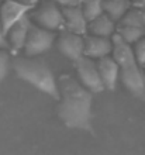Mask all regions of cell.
<instances>
[{"instance_id":"6da1fadb","label":"cell","mask_w":145,"mask_h":155,"mask_svg":"<svg viewBox=\"0 0 145 155\" xmlns=\"http://www.w3.org/2000/svg\"><path fill=\"white\" fill-rule=\"evenodd\" d=\"M58 116L69 128H77L93 133L92 103L93 93L81 85V82L69 74L61 75L58 79Z\"/></svg>"},{"instance_id":"7a4b0ae2","label":"cell","mask_w":145,"mask_h":155,"mask_svg":"<svg viewBox=\"0 0 145 155\" xmlns=\"http://www.w3.org/2000/svg\"><path fill=\"white\" fill-rule=\"evenodd\" d=\"M12 66L21 81L32 85L49 97L59 99L58 81L45 59L38 57H16L12 61Z\"/></svg>"},{"instance_id":"3957f363","label":"cell","mask_w":145,"mask_h":155,"mask_svg":"<svg viewBox=\"0 0 145 155\" xmlns=\"http://www.w3.org/2000/svg\"><path fill=\"white\" fill-rule=\"evenodd\" d=\"M113 42V58L118 65V78L123 85L138 97L145 102V75L140 69V64L135 59L131 45L125 44L118 34L111 35Z\"/></svg>"},{"instance_id":"277c9868","label":"cell","mask_w":145,"mask_h":155,"mask_svg":"<svg viewBox=\"0 0 145 155\" xmlns=\"http://www.w3.org/2000/svg\"><path fill=\"white\" fill-rule=\"evenodd\" d=\"M28 16L35 25L41 27V28L49 30V31L59 30L64 27L62 8L54 0H44Z\"/></svg>"},{"instance_id":"5b68a950","label":"cell","mask_w":145,"mask_h":155,"mask_svg":"<svg viewBox=\"0 0 145 155\" xmlns=\"http://www.w3.org/2000/svg\"><path fill=\"white\" fill-rule=\"evenodd\" d=\"M55 40H57V35L54 31L41 28L34 23H31L24 48H23L25 57H38L41 54L49 51L52 48Z\"/></svg>"},{"instance_id":"8992f818","label":"cell","mask_w":145,"mask_h":155,"mask_svg":"<svg viewBox=\"0 0 145 155\" xmlns=\"http://www.w3.org/2000/svg\"><path fill=\"white\" fill-rule=\"evenodd\" d=\"M75 69L79 76L81 85L86 87L90 93H100L104 90L103 82L97 71V64L93 59L87 57H81L75 61Z\"/></svg>"},{"instance_id":"52a82bcc","label":"cell","mask_w":145,"mask_h":155,"mask_svg":"<svg viewBox=\"0 0 145 155\" xmlns=\"http://www.w3.org/2000/svg\"><path fill=\"white\" fill-rule=\"evenodd\" d=\"M34 7L31 4H25L17 0H4L0 6V25L4 34L16 24L18 20H21L24 16H27L30 10Z\"/></svg>"},{"instance_id":"ba28073f","label":"cell","mask_w":145,"mask_h":155,"mask_svg":"<svg viewBox=\"0 0 145 155\" xmlns=\"http://www.w3.org/2000/svg\"><path fill=\"white\" fill-rule=\"evenodd\" d=\"M58 49L59 52L71 61H76L83 57L85 49V40L79 34H73L69 31H64L58 37Z\"/></svg>"},{"instance_id":"9c48e42d","label":"cell","mask_w":145,"mask_h":155,"mask_svg":"<svg viewBox=\"0 0 145 155\" xmlns=\"http://www.w3.org/2000/svg\"><path fill=\"white\" fill-rule=\"evenodd\" d=\"M85 40V49H83V57H87L90 59H100V58L109 57L113 52V42L110 38L96 37L89 34Z\"/></svg>"},{"instance_id":"30bf717a","label":"cell","mask_w":145,"mask_h":155,"mask_svg":"<svg viewBox=\"0 0 145 155\" xmlns=\"http://www.w3.org/2000/svg\"><path fill=\"white\" fill-rule=\"evenodd\" d=\"M62 16H64V27L66 31L79 35H83L87 31V20L81 6L62 8Z\"/></svg>"},{"instance_id":"8fae6325","label":"cell","mask_w":145,"mask_h":155,"mask_svg":"<svg viewBox=\"0 0 145 155\" xmlns=\"http://www.w3.org/2000/svg\"><path fill=\"white\" fill-rule=\"evenodd\" d=\"M31 18L30 16H24L21 20H18L12 28L7 31L6 38H7L8 45L12 47L14 51H20L24 48L25 40H27V34H28L30 25H31Z\"/></svg>"},{"instance_id":"7c38bea8","label":"cell","mask_w":145,"mask_h":155,"mask_svg":"<svg viewBox=\"0 0 145 155\" xmlns=\"http://www.w3.org/2000/svg\"><path fill=\"white\" fill-rule=\"evenodd\" d=\"M97 71H99V75H100L104 89H116L117 81H118V65L114 61V58L110 57V55L100 58L99 62H97Z\"/></svg>"},{"instance_id":"4fadbf2b","label":"cell","mask_w":145,"mask_h":155,"mask_svg":"<svg viewBox=\"0 0 145 155\" xmlns=\"http://www.w3.org/2000/svg\"><path fill=\"white\" fill-rule=\"evenodd\" d=\"M87 30L90 31L92 35L103 38H110L116 31V23H114L109 16H106L104 13L100 14L99 17L93 18L92 21L87 23Z\"/></svg>"},{"instance_id":"5bb4252c","label":"cell","mask_w":145,"mask_h":155,"mask_svg":"<svg viewBox=\"0 0 145 155\" xmlns=\"http://www.w3.org/2000/svg\"><path fill=\"white\" fill-rule=\"evenodd\" d=\"M103 13L111 20L120 21L124 14L131 8V0H103L101 2Z\"/></svg>"},{"instance_id":"9a60e30c","label":"cell","mask_w":145,"mask_h":155,"mask_svg":"<svg viewBox=\"0 0 145 155\" xmlns=\"http://www.w3.org/2000/svg\"><path fill=\"white\" fill-rule=\"evenodd\" d=\"M118 37L124 41L125 44H135L145 35V28H137V27H125V25H118L117 33Z\"/></svg>"},{"instance_id":"2e32d148","label":"cell","mask_w":145,"mask_h":155,"mask_svg":"<svg viewBox=\"0 0 145 155\" xmlns=\"http://www.w3.org/2000/svg\"><path fill=\"white\" fill-rule=\"evenodd\" d=\"M118 23H120V25H125V27L145 28L144 20H142V14H141V10H140V8H130Z\"/></svg>"},{"instance_id":"e0dca14e","label":"cell","mask_w":145,"mask_h":155,"mask_svg":"<svg viewBox=\"0 0 145 155\" xmlns=\"http://www.w3.org/2000/svg\"><path fill=\"white\" fill-rule=\"evenodd\" d=\"M10 65H12V59L10 55L6 49L0 48V82L4 81V78L7 76L8 71H10Z\"/></svg>"},{"instance_id":"ac0fdd59","label":"cell","mask_w":145,"mask_h":155,"mask_svg":"<svg viewBox=\"0 0 145 155\" xmlns=\"http://www.w3.org/2000/svg\"><path fill=\"white\" fill-rule=\"evenodd\" d=\"M135 59L140 65H145V35L140 41L135 42V48L133 49Z\"/></svg>"},{"instance_id":"d6986e66","label":"cell","mask_w":145,"mask_h":155,"mask_svg":"<svg viewBox=\"0 0 145 155\" xmlns=\"http://www.w3.org/2000/svg\"><path fill=\"white\" fill-rule=\"evenodd\" d=\"M54 2H55L61 8L77 7V6H82V0H54Z\"/></svg>"},{"instance_id":"ffe728a7","label":"cell","mask_w":145,"mask_h":155,"mask_svg":"<svg viewBox=\"0 0 145 155\" xmlns=\"http://www.w3.org/2000/svg\"><path fill=\"white\" fill-rule=\"evenodd\" d=\"M10 45L7 42V38H6V34L3 33V30H2V25H0V48L2 49H7Z\"/></svg>"},{"instance_id":"44dd1931","label":"cell","mask_w":145,"mask_h":155,"mask_svg":"<svg viewBox=\"0 0 145 155\" xmlns=\"http://www.w3.org/2000/svg\"><path fill=\"white\" fill-rule=\"evenodd\" d=\"M17 2H21V3H25V4H31V6H34V4L37 3V0H17Z\"/></svg>"},{"instance_id":"7402d4cb","label":"cell","mask_w":145,"mask_h":155,"mask_svg":"<svg viewBox=\"0 0 145 155\" xmlns=\"http://www.w3.org/2000/svg\"><path fill=\"white\" fill-rule=\"evenodd\" d=\"M141 10V14H142V20H144V25H145V7L140 8Z\"/></svg>"},{"instance_id":"603a6c76","label":"cell","mask_w":145,"mask_h":155,"mask_svg":"<svg viewBox=\"0 0 145 155\" xmlns=\"http://www.w3.org/2000/svg\"><path fill=\"white\" fill-rule=\"evenodd\" d=\"M86 2H101V0H82V3H86Z\"/></svg>"},{"instance_id":"cb8c5ba5","label":"cell","mask_w":145,"mask_h":155,"mask_svg":"<svg viewBox=\"0 0 145 155\" xmlns=\"http://www.w3.org/2000/svg\"><path fill=\"white\" fill-rule=\"evenodd\" d=\"M131 2H134V3H135V2H137V0H131Z\"/></svg>"}]
</instances>
